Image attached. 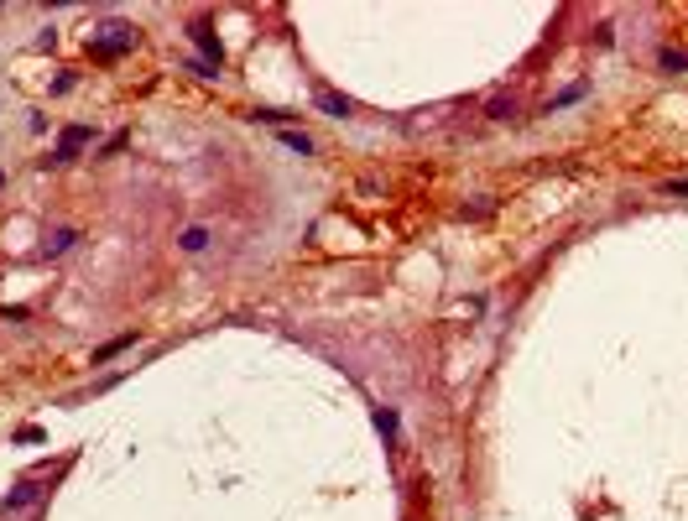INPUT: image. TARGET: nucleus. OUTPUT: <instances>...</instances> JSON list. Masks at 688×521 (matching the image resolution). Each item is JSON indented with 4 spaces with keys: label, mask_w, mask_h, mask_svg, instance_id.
Returning a JSON list of instances; mask_svg holds the SVG:
<instances>
[{
    "label": "nucleus",
    "mask_w": 688,
    "mask_h": 521,
    "mask_svg": "<svg viewBox=\"0 0 688 521\" xmlns=\"http://www.w3.org/2000/svg\"><path fill=\"white\" fill-rule=\"evenodd\" d=\"M318 105L329 110V115H350V99H339V94H329V89H323L318 94Z\"/></svg>",
    "instance_id": "3"
},
{
    "label": "nucleus",
    "mask_w": 688,
    "mask_h": 521,
    "mask_svg": "<svg viewBox=\"0 0 688 521\" xmlns=\"http://www.w3.org/2000/svg\"><path fill=\"white\" fill-rule=\"evenodd\" d=\"M73 240H79V229H58V235L48 240V256H58V250H68Z\"/></svg>",
    "instance_id": "4"
},
{
    "label": "nucleus",
    "mask_w": 688,
    "mask_h": 521,
    "mask_svg": "<svg viewBox=\"0 0 688 521\" xmlns=\"http://www.w3.org/2000/svg\"><path fill=\"white\" fill-rule=\"evenodd\" d=\"M125 48H136V32H131V26H105V32L94 37V52H99V58H115V52H125Z\"/></svg>",
    "instance_id": "1"
},
{
    "label": "nucleus",
    "mask_w": 688,
    "mask_h": 521,
    "mask_svg": "<svg viewBox=\"0 0 688 521\" xmlns=\"http://www.w3.org/2000/svg\"><path fill=\"white\" fill-rule=\"evenodd\" d=\"M209 245V235H203V229H188V235H183V250H203Z\"/></svg>",
    "instance_id": "6"
},
{
    "label": "nucleus",
    "mask_w": 688,
    "mask_h": 521,
    "mask_svg": "<svg viewBox=\"0 0 688 521\" xmlns=\"http://www.w3.org/2000/svg\"><path fill=\"white\" fill-rule=\"evenodd\" d=\"M282 141H287V146H292V152H303V156H308V152H313V141H308V136H297V130H282Z\"/></svg>",
    "instance_id": "5"
},
{
    "label": "nucleus",
    "mask_w": 688,
    "mask_h": 521,
    "mask_svg": "<svg viewBox=\"0 0 688 521\" xmlns=\"http://www.w3.org/2000/svg\"><path fill=\"white\" fill-rule=\"evenodd\" d=\"M89 141V125H68L58 136V152H52V162H68V156H79V146Z\"/></svg>",
    "instance_id": "2"
}]
</instances>
